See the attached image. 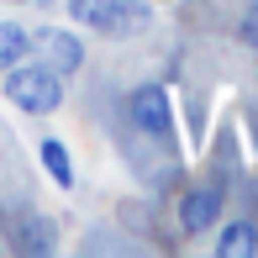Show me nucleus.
Listing matches in <instances>:
<instances>
[{
	"mask_svg": "<svg viewBox=\"0 0 258 258\" xmlns=\"http://www.w3.org/2000/svg\"><path fill=\"white\" fill-rule=\"evenodd\" d=\"M216 253L221 258H248V253H258V227H253V221H227L221 237H216Z\"/></svg>",
	"mask_w": 258,
	"mask_h": 258,
	"instance_id": "6",
	"label": "nucleus"
},
{
	"mask_svg": "<svg viewBox=\"0 0 258 258\" xmlns=\"http://www.w3.org/2000/svg\"><path fill=\"white\" fill-rule=\"evenodd\" d=\"M37 158H42V169L53 174L58 190H69V184H74V158H69V148L58 143V137H42V143H37Z\"/></svg>",
	"mask_w": 258,
	"mask_h": 258,
	"instance_id": "7",
	"label": "nucleus"
},
{
	"mask_svg": "<svg viewBox=\"0 0 258 258\" xmlns=\"http://www.w3.org/2000/svg\"><path fill=\"white\" fill-rule=\"evenodd\" d=\"M6 100L11 105H21V111H32V116H48V111H58L63 105V74L58 69H48V63H11L6 69Z\"/></svg>",
	"mask_w": 258,
	"mask_h": 258,
	"instance_id": "1",
	"label": "nucleus"
},
{
	"mask_svg": "<svg viewBox=\"0 0 258 258\" xmlns=\"http://www.w3.org/2000/svg\"><path fill=\"white\" fill-rule=\"evenodd\" d=\"M69 16L95 27V32H105V37H126V32L148 27L153 11L148 6H126V0H69Z\"/></svg>",
	"mask_w": 258,
	"mask_h": 258,
	"instance_id": "2",
	"label": "nucleus"
},
{
	"mask_svg": "<svg viewBox=\"0 0 258 258\" xmlns=\"http://www.w3.org/2000/svg\"><path fill=\"white\" fill-rule=\"evenodd\" d=\"M32 42H37V48L48 53V69H58V74H74V69L85 63V48H79V37H74V32H58V27H42L37 37H32Z\"/></svg>",
	"mask_w": 258,
	"mask_h": 258,
	"instance_id": "5",
	"label": "nucleus"
},
{
	"mask_svg": "<svg viewBox=\"0 0 258 258\" xmlns=\"http://www.w3.org/2000/svg\"><path fill=\"white\" fill-rule=\"evenodd\" d=\"M32 53V32H21L16 21H0V69L6 63H21Z\"/></svg>",
	"mask_w": 258,
	"mask_h": 258,
	"instance_id": "8",
	"label": "nucleus"
},
{
	"mask_svg": "<svg viewBox=\"0 0 258 258\" xmlns=\"http://www.w3.org/2000/svg\"><path fill=\"white\" fill-rule=\"evenodd\" d=\"M126 116H132V126H143L148 137H163L174 126L169 90H163V85H137L132 95H126Z\"/></svg>",
	"mask_w": 258,
	"mask_h": 258,
	"instance_id": "3",
	"label": "nucleus"
},
{
	"mask_svg": "<svg viewBox=\"0 0 258 258\" xmlns=\"http://www.w3.org/2000/svg\"><path fill=\"white\" fill-rule=\"evenodd\" d=\"M16 248H21V253H48V248H53V221L27 216V221H21V232H16Z\"/></svg>",
	"mask_w": 258,
	"mask_h": 258,
	"instance_id": "9",
	"label": "nucleus"
},
{
	"mask_svg": "<svg viewBox=\"0 0 258 258\" xmlns=\"http://www.w3.org/2000/svg\"><path fill=\"white\" fill-rule=\"evenodd\" d=\"M242 37H248V42H258V6L248 11V16H242Z\"/></svg>",
	"mask_w": 258,
	"mask_h": 258,
	"instance_id": "10",
	"label": "nucleus"
},
{
	"mask_svg": "<svg viewBox=\"0 0 258 258\" xmlns=\"http://www.w3.org/2000/svg\"><path fill=\"white\" fill-rule=\"evenodd\" d=\"M216 216H221V190L216 184H195V190H184V201H179V227L190 232H211L216 227Z\"/></svg>",
	"mask_w": 258,
	"mask_h": 258,
	"instance_id": "4",
	"label": "nucleus"
}]
</instances>
